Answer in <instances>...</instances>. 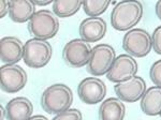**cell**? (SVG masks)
Here are the masks:
<instances>
[{
  "label": "cell",
  "mask_w": 161,
  "mask_h": 120,
  "mask_svg": "<svg viewBox=\"0 0 161 120\" xmlns=\"http://www.w3.org/2000/svg\"><path fill=\"white\" fill-rule=\"evenodd\" d=\"M92 51L90 43L80 38L73 39L64 46L62 58L67 66L71 68H82L88 64Z\"/></svg>",
  "instance_id": "obj_7"
},
{
  "label": "cell",
  "mask_w": 161,
  "mask_h": 120,
  "mask_svg": "<svg viewBox=\"0 0 161 120\" xmlns=\"http://www.w3.org/2000/svg\"><path fill=\"white\" fill-rule=\"evenodd\" d=\"M7 120H29L32 117L33 105L25 96H17L10 100L6 105Z\"/></svg>",
  "instance_id": "obj_14"
},
{
  "label": "cell",
  "mask_w": 161,
  "mask_h": 120,
  "mask_svg": "<svg viewBox=\"0 0 161 120\" xmlns=\"http://www.w3.org/2000/svg\"><path fill=\"white\" fill-rule=\"evenodd\" d=\"M24 44L16 36H4L0 41V58L6 64H16L24 57Z\"/></svg>",
  "instance_id": "obj_13"
},
{
  "label": "cell",
  "mask_w": 161,
  "mask_h": 120,
  "mask_svg": "<svg viewBox=\"0 0 161 120\" xmlns=\"http://www.w3.org/2000/svg\"><path fill=\"white\" fill-rule=\"evenodd\" d=\"M77 95L80 101L85 104H98L104 100L106 95V85L101 78L95 76L86 77L77 86Z\"/></svg>",
  "instance_id": "obj_9"
},
{
  "label": "cell",
  "mask_w": 161,
  "mask_h": 120,
  "mask_svg": "<svg viewBox=\"0 0 161 120\" xmlns=\"http://www.w3.org/2000/svg\"><path fill=\"white\" fill-rule=\"evenodd\" d=\"M52 120H83V115L79 109L69 108L64 113L56 115Z\"/></svg>",
  "instance_id": "obj_20"
},
{
  "label": "cell",
  "mask_w": 161,
  "mask_h": 120,
  "mask_svg": "<svg viewBox=\"0 0 161 120\" xmlns=\"http://www.w3.org/2000/svg\"><path fill=\"white\" fill-rule=\"evenodd\" d=\"M36 14V4L31 0H11L9 16L15 23L29 22Z\"/></svg>",
  "instance_id": "obj_15"
},
{
  "label": "cell",
  "mask_w": 161,
  "mask_h": 120,
  "mask_svg": "<svg viewBox=\"0 0 161 120\" xmlns=\"http://www.w3.org/2000/svg\"><path fill=\"white\" fill-rule=\"evenodd\" d=\"M149 77L155 86L161 87V59L153 63L149 70Z\"/></svg>",
  "instance_id": "obj_21"
},
{
  "label": "cell",
  "mask_w": 161,
  "mask_h": 120,
  "mask_svg": "<svg viewBox=\"0 0 161 120\" xmlns=\"http://www.w3.org/2000/svg\"><path fill=\"white\" fill-rule=\"evenodd\" d=\"M139 66L136 59L128 54H121L116 57L110 72L106 74L108 80L113 83H121L136 76Z\"/></svg>",
  "instance_id": "obj_10"
},
{
  "label": "cell",
  "mask_w": 161,
  "mask_h": 120,
  "mask_svg": "<svg viewBox=\"0 0 161 120\" xmlns=\"http://www.w3.org/2000/svg\"><path fill=\"white\" fill-rule=\"evenodd\" d=\"M153 40V49L156 54L161 55V26H158L155 29L152 35Z\"/></svg>",
  "instance_id": "obj_22"
},
{
  "label": "cell",
  "mask_w": 161,
  "mask_h": 120,
  "mask_svg": "<svg viewBox=\"0 0 161 120\" xmlns=\"http://www.w3.org/2000/svg\"><path fill=\"white\" fill-rule=\"evenodd\" d=\"M28 30L36 39L46 41L58 33L59 19L50 10H40L28 22Z\"/></svg>",
  "instance_id": "obj_3"
},
{
  "label": "cell",
  "mask_w": 161,
  "mask_h": 120,
  "mask_svg": "<svg viewBox=\"0 0 161 120\" xmlns=\"http://www.w3.org/2000/svg\"><path fill=\"white\" fill-rule=\"evenodd\" d=\"M110 3V0H87L83 1V8L89 17H99L108 10Z\"/></svg>",
  "instance_id": "obj_19"
},
{
  "label": "cell",
  "mask_w": 161,
  "mask_h": 120,
  "mask_svg": "<svg viewBox=\"0 0 161 120\" xmlns=\"http://www.w3.org/2000/svg\"><path fill=\"white\" fill-rule=\"evenodd\" d=\"M10 11V1H0V18H3Z\"/></svg>",
  "instance_id": "obj_23"
},
{
  "label": "cell",
  "mask_w": 161,
  "mask_h": 120,
  "mask_svg": "<svg viewBox=\"0 0 161 120\" xmlns=\"http://www.w3.org/2000/svg\"><path fill=\"white\" fill-rule=\"evenodd\" d=\"M80 7H83V1L80 0H54L53 12L57 17L67 18L76 14Z\"/></svg>",
  "instance_id": "obj_18"
},
{
  "label": "cell",
  "mask_w": 161,
  "mask_h": 120,
  "mask_svg": "<svg viewBox=\"0 0 161 120\" xmlns=\"http://www.w3.org/2000/svg\"><path fill=\"white\" fill-rule=\"evenodd\" d=\"M143 4L136 0H124L116 3L111 13V25L115 30L129 31L143 17Z\"/></svg>",
  "instance_id": "obj_1"
},
{
  "label": "cell",
  "mask_w": 161,
  "mask_h": 120,
  "mask_svg": "<svg viewBox=\"0 0 161 120\" xmlns=\"http://www.w3.org/2000/svg\"><path fill=\"white\" fill-rule=\"evenodd\" d=\"M0 109H1V119L0 120H4V116H7V111H6V107L3 106H0Z\"/></svg>",
  "instance_id": "obj_27"
},
{
  "label": "cell",
  "mask_w": 161,
  "mask_h": 120,
  "mask_svg": "<svg viewBox=\"0 0 161 120\" xmlns=\"http://www.w3.org/2000/svg\"><path fill=\"white\" fill-rule=\"evenodd\" d=\"M155 10H156V15H157L158 18L161 20V0L160 1H157L156 7H155Z\"/></svg>",
  "instance_id": "obj_25"
},
{
  "label": "cell",
  "mask_w": 161,
  "mask_h": 120,
  "mask_svg": "<svg viewBox=\"0 0 161 120\" xmlns=\"http://www.w3.org/2000/svg\"><path fill=\"white\" fill-rule=\"evenodd\" d=\"M54 1H52V0H35L33 1V3L36 4V6H47V4H51L53 3Z\"/></svg>",
  "instance_id": "obj_24"
},
{
  "label": "cell",
  "mask_w": 161,
  "mask_h": 120,
  "mask_svg": "<svg viewBox=\"0 0 161 120\" xmlns=\"http://www.w3.org/2000/svg\"><path fill=\"white\" fill-rule=\"evenodd\" d=\"M141 109L147 116L161 115V87H149L141 99Z\"/></svg>",
  "instance_id": "obj_17"
},
{
  "label": "cell",
  "mask_w": 161,
  "mask_h": 120,
  "mask_svg": "<svg viewBox=\"0 0 161 120\" xmlns=\"http://www.w3.org/2000/svg\"><path fill=\"white\" fill-rule=\"evenodd\" d=\"M73 103V92L69 86L54 84L47 87L41 95V106L46 113L58 115L68 111Z\"/></svg>",
  "instance_id": "obj_2"
},
{
  "label": "cell",
  "mask_w": 161,
  "mask_h": 120,
  "mask_svg": "<svg viewBox=\"0 0 161 120\" xmlns=\"http://www.w3.org/2000/svg\"><path fill=\"white\" fill-rule=\"evenodd\" d=\"M123 48L133 58H143L152 52V35L142 28H133L124 35Z\"/></svg>",
  "instance_id": "obj_5"
},
{
  "label": "cell",
  "mask_w": 161,
  "mask_h": 120,
  "mask_svg": "<svg viewBox=\"0 0 161 120\" xmlns=\"http://www.w3.org/2000/svg\"><path fill=\"white\" fill-rule=\"evenodd\" d=\"M53 55V47L47 41L30 39L24 46V62L32 69H40L50 62Z\"/></svg>",
  "instance_id": "obj_4"
},
{
  "label": "cell",
  "mask_w": 161,
  "mask_h": 120,
  "mask_svg": "<svg viewBox=\"0 0 161 120\" xmlns=\"http://www.w3.org/2000/svg\"><path fill=\"white\" fill-rule=\"evenodd\" d=\"M114 90L119 100L127 103H133L141 100L146 92L147 87L144 78L136 75L130 79L116 84Z\"/></svg>",
  "instance_id": "obj_11"
},
{
  "label": "cell",
  "mask_w": 161,
  "mask_h": 120,
  "mask_svg": "<svg viewBox=\"0 0 161 120\" xmlns=\"http://www.w3.org/2000/svg\"><path fill=\"white\" fill-rule=\"evenodd\" d=\"M126 106L118 98H108L101 103L99 107L100 120H124Z\"/></svg>",
  "instance_id": "obj_16"
},
{
  "label": "cell",
  "mask_w": 161,
  "mask_h": 120,
  "mask_svg": "<svg viewBox=\"0 0 161 120\" xmlns=\"http://www.w3.org/2000/svg\"><path fill=\"white\" fill-rule=\"evenodd\" d=\"M108 26L103 18L88 17L82 20L79 27L80 39L88 43H95L100 41L105 35Z\"/></svg>",
  "instance_id": "obj_12"
},
{
  "label": "cell",
  "mask_w": 161,
  "mask_h": 120,
  "mask_svg": "<svg viewBox=\"0 0 161 120\" xmlns=\"http://www.w3.org/2000/svg\"><path fill=\"white\" fill-rule=\"evenodd\" d=\"M27 73L19 64H4L0 69L1 89L7 93L19 92L27 84Z\"/></svg>",
  "instance_id": "obj_8"
},
{
  "label": "cell",
  "mask_w": 161,
  "mask_h": 120,
  "mask_svg": "<svg viewBox=\"0 0 161 120\" xmlns=\"http://www.w3.org/2000/svg\"><path fill=\"white\" fill-rule=\"evenodd\" d=\"M29 120H48V119L45 116H42V115H35Z\"/></svg>",
  "instance_id": "obj_26"
},
{
  "label": "cell",
  "mask_w": 161,
  "mask_h": 120,
  "mask_svg": "<svg viewBox=\"0 0 161 120\" xmlns=\"http://www.w3.org/2000/svg\"><path fill=\"white\" fill-rule=\"evenodd\" d=\"M116 59V52L110 44H98L92 47V56L87 64V72L93 76H101L110 72Z\"/></svg>",
  "instance_id": "obj_6"
}]
</instances>
